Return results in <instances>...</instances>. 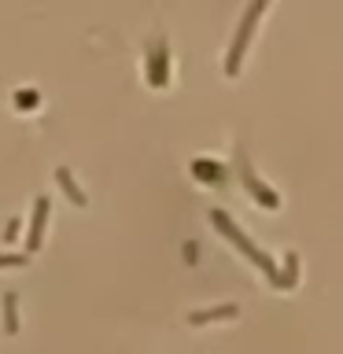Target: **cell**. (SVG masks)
<instances>
[{
	"label": "cell",
	"instance_id": "8",
	"mask_svg": "<svg viewBox=\"0 0 343 354\" xmlns=\"http://www.w3.org/2000/svg\"><path fill=\"white\" fill-rule=\"evenodd\" d=\"M55 177H59V185L66 188V192H71V199H74V203H82V207H85V192H77V185H74L71 170H66V166H59V170H55Z\"/></svg>",
	"mask_w": 343,
	"mask_h": 354
},
{
	"label": "cell",
	"instance_id": "4",
	"mask_svg": "<svg viewBox=\"0 0 343 354\" xmlns=\"http://www.w3.org/2000/svg\"><path fill=\"white\" fill-rule=\"evenodd\" d=\"M166 77H170V55H166V41H151V48H148V82L159 88L166 85Z\"/></svg>",
	"mask_w": 343,
	"mask_h": 354
},
{
	"label": "cell",
	"instance_id": "9",
	"mask_svg": "<svg viewBox=\"0 0 343 354\" xmlns=\"http://www.w3.org/2000/svg\"><path fill=\"white\" fill-rule=\"evenodd\" d=\"M277 284H284V288L295 284V251L284 254V273H281V281H277Z\"/></svg>",
	"mask_w": 343,
	"mask_h": 354
},
{
	"label": "cell",
	"instance_id": "11",
	"mask_svg": "<svg viewBox=\"0 0 343 354\" xmlns=\"http://www.w3.org/2000/svg\"><path fill=\"white\" fill-rule=\"evenodd\" d=\"M4 303H8V328L15 332V292H8V299H4Z\"/></svg>",
	"mask_w": 343,
	"mask_h": 354
},
{
	"label": "cell",
	"instance_id": "1",
	"mask_svg": "<svg viewBox=\"0 0 343 354\" xmlns=\"http://www.w3.org/2000/svg\"><path fill=\"white\" fill-rule=\"evenodd\" d=\"M210 225H214V229L221 232V236H225V240L232 243V248H240L243 254H248V259H251L254 266H259V270H262L266 277H270L273 284L281 281V270L273 266V259H270V254H266L262 248H254L251 236H248V232H243V229L237 225V221H232V218L225 214V210H210Z\"/></svg>",
	"mask_w": 343,
	"mask_h": 354
},
{
	"label": "cell",
	"instance_id": "6",
	"mask_svg": "<svg viewBox=\"0 0 343 354\" xmlns=\"http://www.w3.org/2000/svg\"><path fill=\"white\" fill-rule=\"evenodd\" d=\"M214 317H237V306L232 303H225V306H210V310H196L192 317V325H203V321H214Z\"/></svg>",
	"mask_w": 343,
	"mask_h": 354
},
{
	"label": "cell",
	"instance_id": "2",
	"mask_svg": "<svg viewBox=\"0 0 343 354\" xmlns=\"http://www.w3.org/2000/svg\"><path fill=\"white\" fill-rule=\"evenodd\" d=\"M262 11H266V4H262V0H254V4H251L248 11H243L240 26H237V37H232V44H229V55H225V74H229V77H237V74H240L243 52H248V44H251V33H254V22L262 19Z\"/></svg>",
	"mask_w": 343,
	"mask_h": 354
},
{
	"label": "cell",
	"instance_id": "5",
	"mask_svg": "<svg viewBox=\"0 0 343 354\" xmlns=\"http://www.w3.org/2000/svg\"><path fill=\"white\" fill-rule=\"evenodd\" d=\"M192 174L199 177V181L214 185V181H221V177H225V166H221V162H210V159H196V162H192Z\"/></svg>",
	"mask_w": 343,
	"mask_h": 354
},
{
	"label": "cell",
	"instance_id": "3",
	"mask_svg": "<svg viewBox=\"0 0 343 354\" xmlns=\"http://www.w3.org/2000/svg\"><path fill=\"white\" fill-rule=\"evenodd\" d=\"M237 174H240V181H243V188H248V192L259 199V203L266 207V210H277L281 207V196L273 192V188H266L262 185V177L251 170V162H248V151L243 148H237Z\"/></svg>",
	"mask_w": 343,
	"mask_h": 354
},
{
	"label": "cell",
	"instance_id": "10",
	"mask_svg": "<svg viewBox=\"0 0 343 354\" xmlns=\"http://www.w3.org/2000/svg\"><path fill=\"white\" fill-rule=\"evenodd\" d=\"M37 104V93L33 88H26V93H15V107H33Z\"/></svg>",
	"mask_w": 343,
	"mask_h": 354
},
{
	"label": "cell",
	"instance_id": "7",
	"mask_svg": "<svg viewBox=\"0 0 343 354\" xmlns=\"http://www.w3.org/2000/svg\"><path fill=\"white\" fill-rule=\"evenodd\" d=\"M44 214H48V199H37V214H33V229H30V248L41 243V229H44Z\"/></svg>",
	"mask_w": 343,
	"mask_h": 354
}]
</instances>
